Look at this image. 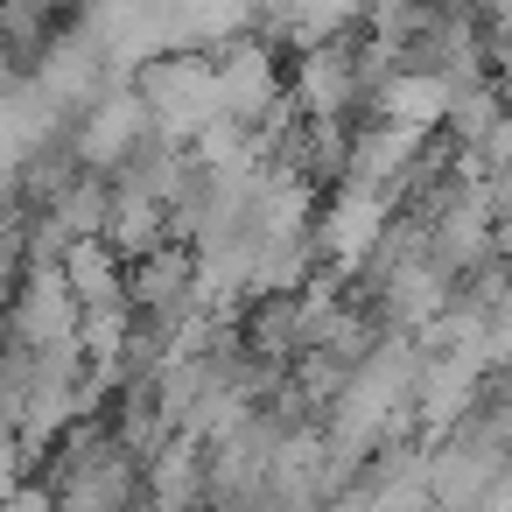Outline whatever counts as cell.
I'll use <instances>...</instances> for the list:
<instances>
[{"label":"cell","mask_w":512,"mask_h":512,"mask_svg":"<svg viewBox=\"0 0 512 512\" xmlns=\"http://www.w3.org/2000/svg\"><path fill=\"white\" fill-rule=\"evenodd\" d=\"M155 141V113L141 106V92H134V78H120L99 106H85L78 113V127H71V155L92 169V176H120L141 148Z\"/></svg>","instance_id":"3"},{"label":"cell","mask_w":512,"mask_h":512,"mask_svg":"<svg viewBox=\"0 0 512 512\" xmlns=\"http://www.w3.org/2000/svg\"><path fill=\"white\" fill-rule=\"evenodd\" d=\"M134 92L155 113V134L162 141H183V148L204 127L225 120V85H218V57L211 50H169V57L141 64L134 71Z\"/></svg>","instance_id":"1"},{"label":"cell","mask_w":512,"mask_h":512,"mask_svg":"<svg viewBox=\"0 0 512 512\" xmlns=\"http://www.w3.org/2000/svg\"><path fill=\"white\" fill-rule=\"evenodd\" d=\"M127 302H134V316L155 323V330L190 323V316H197V253L169 239L162 253L134 260V267H127Z\"/></svg>","instance_id":"6"},{"label":"cell","mask_w":512,"mask_h":512,"mask_svg":"<svg viewBox=\"0 0 512 512\" xmlns=\"http://www.w3.org/2000/svg\"><path fill=\"white\" fill-rule=\"evenodd\" d=\"M8 330H15V344H29V351L78 344V330H85V302H78V288H71L64 260H29V274L15 281Z\"/></svg>","instance_id":"4"},{"label":"cell","mask_w":512,"mask_h":512,"mask_svg":"<svg viewBox=\"0 0 512 512\" xmlns=\"http://www.w3.org/2000/svg\"><path fill=\"white\" fill-rule=\"evenodd\" d=\"M218 57V85H225V113L232 120H246L253 134L288 106V71H281V50L274 43H260V36H239V43H225V50H211Z\"/></svg>","instance_id":"5"},{"label":"cell","mask_w":512,"mask_h":512,"mask_svg":"<svg viewBox=\"0 0 512 512\" xmlns=\"http://www.w3.org/2000/svg\"><path fill=\"white\" fill-rule=\"evenodd\" d=\"M148 505L155 512H204L211 505V449L197 435H176L148 463Z\"/></svg>","instance_id":"7"},{"label":"cell","mask_w":512,"mask_h":512,"mask_svg":"<svg viewBox=\"0 0 512 512\" xmlns=\"http://www.w3.org/2000/svg\"><path fill=\"white\" fill-rule=\"evenodd\" d=\"M64 274H71V288H78L85 316H92V309H134V302H127V260H120L106 239L71 246V253H64Z\"/></svg>","instance_id":"9"},{"label":"cell","mask_w":512,"mask_h":512,"mask_svg":"<svg viewBox=\"0 0 512 512\" xmlns=\"http://www.w3.org/2000/svg\"><path fill=\"white\" fill-rule=\"evenodd\" d=\"M372 120H400V127L442 134V127H449V85H442V78H421V71H400V78L372 99Z\"/></svg>","instance_id":"10"},{"label":"cell","mask_w":512,"mask_h":512,"mask_svg":"<svg viewBox=\"0 0 512 512\" xmlns=\"http://www.w3.org/2000/svg\"><path fill=\"white\" fill-rule=\"evenodd\" d=\"M106 246H113L127 267H134V260H148V253H162V246H169V211H162L155 197H134V190H120V183H113Z\"/></svg>","instance_id":"8"},{"label":"cell","mask_w":512,"mask_h":512,"mask_svg":"<svg viewBox=\"0 0 512 512\" xmlns=\"http://www.w3.org/2000/svg\"><path fill=\"white\" fill-rule=\"evenodd\" d=\"M358 43H365V29H351V36H337V43H316V50H295V64H288V99H295L302 120H351L358 106H372Z\"/></svg>","instance_id":"2"}]
</instances>
